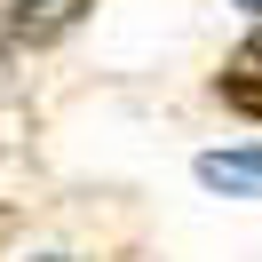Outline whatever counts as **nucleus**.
Returning <instances> with one entry per match:
<instances>
[{
  "instance_id": "39448f33",
  "label": "nucleus",
  "mask_w": 262,
  "mask_h": 262,
  "mask_svg": "<svg viewBox=\"0 0 262 262\" xmlns=\"http://www.w3.org/2000/svg\"><path fill=\"white\" fill-rule=\"evenodd\" d=\"M238 8H254V16H262V0H238Z\"/></svg>"
},
{
  "instance_id": "20e7f679",
  "label": "nucleus",
  "mask_w": 262,
  "mask_h": 262,
  "mask_svg": "<svg viewBox=\"0 0 262 262\" xmlns=\"http://www.w3.org/2000/svg\"><path fill=\"white\" fill-rule=\"evenodd\" d=\"M238 64H246V72H262V32H246V48H238Z\"/></svg>"
},
{
  "instance_id": "7ed1b4c3",
  "label": "nucleus",
  "mask_w": 262,
  "mask_h": 262,
  "mask_svg": "<svg viewBox=\"0 0 262 262\" xmlns=\"http://www.w3.org/2000/svg\"><path fill=\"white\" fill-rule=\"evenodd\" d=\"M223 103H230V112H246V119H262V72H223Z\"/></svg>"
},
{
  "instance_id": "423d86ee",
  "label": "nucleus",
  "mask_w": 262,
  "mask_h": 262,
  "mask_svg": "<svg viewBox=\"0 0 262 262\" xmlns=\"http://www.w3.org/2000/svg\"><path fill=\"white\" fill-rule=\"evenodd\" d=\"M40 262H72V254H40Z\"/></svg>"
},
{
  "instance_id": "0eeeda50",
  "label": "nucleus",
  "mask_w": 262,
  "mask_h": 262,
  "mask_svg": "<svg viewBox=\"0 0 262 262\" xmlns=\"http://www.w3.org/2000/svg\"><path fill=\"white\" fill-rule=\"evenodd\" d=\"M0 72H8V48H0Z\"/></svg>"
},
{
  "instance_id": "f03ea898",
  "label": "nucleus",
  "mask_w": 262,
  "mask_h": 262,
  "mask_svg": "<svg viewBox=\"0 0 262 262\" xmlns=\"http://www.w3.org/2000/svg\"><path fill=\"white\" fill-rule=\"evenodd\" d=\"M199 183L223 199H262V151H199Z\"/></svg>"
},
{
  "instance_id": "f257e3e1",
  "label": "nucleus",
  "mask_w": 262,
  "mask_h": 262,
  "mask_svg": "<svg viewBox=\"0 0 262 262\" xmlns=\"http://www.w3.org/2000/svg\"><path fill=\"white\" fill-rule=\"evenodd\" d=\"M80 16H88V0H16V8H8V32L32 40V48H48V40H64Z\"/></svg>"
}]
</instances>
